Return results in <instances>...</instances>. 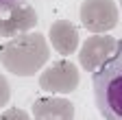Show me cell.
I'll list each match as a JSON object with an SVG mask.
<instances>
[{"label": "cell", "mask_w": 122, "mask_h": 120, "mask_svg": "<svg viewBox=\"0 0 122 120\" xmlns=\"http://www.w3.org/2000/svg\"><path fill=\"white\" fill-rule=\"evenodd\" d=\"M33 120H74V105L68 98H37L33 103Z\"/></svg>", "instance_id": "obj_7"}, {"label": "cell", "mask_w": 122, "mask_h": 120, "mask_svg": "<svg viewBox=\"0 0 122 120\" xmlns=\"http://www.w3.org/2000/svg\"><path fill=\"white\" fill-rule=\"evenodd\" d=\"M96 107L105 120H122V42L111 59L92 74Z\"/></svg>", "instance_id": "obj_2"}, {"label": "cell", "mask_w": 122, "mask_h": 120, "mask_svg": "<svg viewBox=\"0 0 122 120\" xmlns=\"http://www.w3.org/2000/svg\"><path fill=\"white\" fill-rule=\"evenodd\" d=\"M9 98H11V85H9L5 74H0V107H5L9 103Z\"/></svg>", "instance_id": "obj_10"}, {"label": "cell", "mask_w": 122, "mask_h": 120, "mask_svg": "<svg viewBox=\"0 0 122 120\" xmlns=\"http://www.w3.org/2000/svg\"><path fill=\"white\" fill-rule=\"evenodd\" d=\"M39 18L37 11L30 7L28 2H22L13 9L0 11V37H18L24 33H30L37 26Z\"/></svg>", "instance_id": "obj_6"}, {"label": "cell", "mask_w": 122, "mask_h": 120, "mask_svg": "<svg viewBox=\"0 0 122 120\" xmlns=\"http://www.w3.org/2000/svg\"><path fill=\"white\" fill-rule=\"evenodd\" d=\"M120 5H122V0H120Z\"/></svg>", "instance_id": "obj_12"}, {"label": "cell", "mask_w": 122, "mask_h": 120, "mask_svg": "<svg viewBox=\"0 0 122 120\" xmlns=\"http://www.w3.org/2000/svg\"><path fill=\"white\" fill-rule=\"evenodd\" d=\"M0 120H30V116H28L24 109L11 107V109H7V111L0 114Z\"/></svg>", "instance_id": "obj_9"}, {"label": "cell", "mask_w": 122, "mask_h": 120, "mask_svg": "<svg viewBox=\"0 0 122 120\" xmlns=\"http://www.w3.org/2000/svg\"><path fill=\"white\" fill-rule=\"evenodd\" d=\"M50 59L48 42L41 33H24L0 48V63L15 77H33Z\"/></svg>", "instance_id": "obj_1"}, {"label": "cell", "mask_w": 122, "mask_h": 120, "mask_svg": "<svg viewBox=\"0 0 122 120\" xmlns=\"http://www.w3.org/2000/svg\"><path fill=\"white\" fill-rule=\"evenodd\" d=\"M79 79V68L68 59H59L39 74V87L48 94H70L76 89Z\"/></svg>", "instance_id": "obj_4"}, {"label": "cell", "mask_w": 122, "mask_h": 120, "mask_svg": "<svg viewBox=\"0 0 122 120\" xmlns=\"http://www.w3.org/2000/svg\"><path fill=\"white\" fill-rule=\"evenodd\" d=\"M24 0H0V11H7V9H13V7H18L22 5Z\"/></svg>", "instance_id": "obj_11"}, {"label": "cell", "mask_w": 122, "mask_h": 120, "mask_svg": "<svg viewBox=\"0 0 122 120\" xmlns=\"http://www.w3.org/2000/svg\"><path fill=\"white\" fill-rule=\"evenodd\" d=\"M118 39L113 35H92L83 42L79 50V63L87 72H96L107 59H111L118 50Z\"/></svg>", "instance_id": "obj_5"}, {"label": "cell", "mask_w": 122, "mask_h": 120, "mask_svg": "<svg viewBox=\"0 0 122 120\" xmlns=\"http://www.w3.org/2000/svg\"><path fill=\"white\" fill-rule=\"evenodd\" d=\"M50 42H52V46L59 55H72L76 52V48H79V31H76V26L68 20H57L50 24Z\"/></svg>", "instance_id": "obj_8"}, {"label": "cell", "mask_w": 122, "mask_h": 120, "mask_svg": "<svg viewBox=\"0 0 122 120\" xmlns=\"http://www.w3.org/2000/svg\"><path fill=\"white\" fill-rule=\"evenodd\" d=\"M79 18L89 33L102 35L118 24V5L113 0H83Z\"/></svg>", "instance_id": "obj_3"}]
</instances>
